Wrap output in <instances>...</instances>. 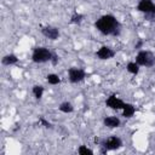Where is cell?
I'll use <instances>...</instances> for the list:
<instances>
[{
    "instance_id": "277c9868",
    "label": "cell",
    "mask_w": 155,
    "mask_h": 155,
    "mask_svg": "<svg viewBox=\"0 0 155 155\" xmlns=\"http://www.w3.org/2000/svg\"><path fill=\"white\" fill-rule=\"evenodd\" d=\"M124 143L122 139L117 136H110L105 139L102 140V148L103 151H113V150H117L120 148H122Z\"/></svg>"
},
{
    "instance_id": "4fadbf2b",
    "label": "cell",
    "mask_w": 155,
    "mask_h": 155,
    "mask_svg": "<svg viewBox=\"0 0 155 155\" xmlns=\"http://www.w3.org/2000/svg\"><path fill=\"white\" fill-rule=\"evenodd\" d=\"M58 110L61 113H64V114H70V113L74 111V105L68 101L67 102H62L59 104V107H58Z\"/></svg>"
},
{
    "instance_id": "ba28073f",
    "label": "cell",
    "mask_w": 155,
    "mask_h": 155,
    "mask_svg": "<svg viewBox=\"0 0 155 155\" xmlns=\"http://www.w3.org/2000/svg\"><path fill=\"white\" fill-rule=\"evenodd\" d=\"M137 11L144 15L155 13V4L151 0H139L137 4Z\"/></svg>"
},
{
    "instance_id": "5bb4252c",
    "label": "cell",
    "mask_w": 155,
    "mask_h": 155,
    "mask_svg": "<svg viewBox=\"0 0 155 155\" xmlns=\"http://www.w3.org/2000/svg\"><path fill=\"white\" fill-rule=\"evenodd\" d=\"M44 92H45V88L41 85H34L31 87V93H33L35 99H41L44 96Z\"/></svg>"
},
{
    "instance_id": "2e32d148",
    "label": "cell",
    "mask_w": 155,
    "mask_h": 155,
    "mask_svg": "<svg viewBox=\"0 0 155 155\" xmlns=\"http://www.w3.org/2000/svg\"><path fill=\"white\" fill-rule=\"evenodd\" d=\"M46 81L50 84V85H59L61 84V78H59V75H57V74H54V73H51V74H47V76H46Z\"/></svg>"
},
{
    "instance_id": "ffe728a7",
    "label": "cell",
    "mask_w": 155,
    "mask_h": 155,
    "mask_svg": "<svg viewBox=\"0 0 155 155\" xmlns=\"http://www.w3.org/2000/svg\"><path fill=\"white\" fill-rule=\"evenodd\" d=\"M144 18L149 22H155V13H150V15H144Z\"/></svg>"
},
{
    "instance_id": "d6986e66",
    "label": "cell",
    "mask_w": 155,
    "mask_h": 155,
    "mask_svg": "<svg viewBox=\"0 0 155 155\" xmlns=\"http://www.w3.org/2000/svg\"><path fill=\"white\" fill-rule=\"evenodd\" d=\"M39 121H40L41 126H44V127H46V128H51V127H52L51 122H48V121H47L45 117H40V119H39Z\"/></svg>"
},
{
    "instance_id": "3957f363",
    "label": "cell",
    "mask_w": 155,
    "mask_h": 155,
    "mask_svg": "<svg viewBox=\"0 0 155 155\" xmlns=\"http://www.w3.org/2000/svg\"><path fill=\"white\" fill-rule=\"evenodd\" d=\"M136 62L139 64V67L151 68L155 65V54L149 50H140L136 54Z\"/></svg>"
},
{
    "instance_id": "8992f818",
    "label": "cell",
    "mask_w": 155,
    "mask_h": 155,
    "mask_svg": "<svg viewBox=\"0 0 155 155\" xmlns=\"http://www.w3.org/2000/svg\"><path fill=\"white\" fill-rule=\"evenodd\" d=\"M124 104H125V102L121 98H119L116 94H110L105 99V107H108L109 109H113V110H122Z\"/></svg>"
},
{
    "instance_id": "5b68a950",
    "label": "cell",
    "mask_w": 155,
    "mask_h": 155,
    "mask_svg": "<svg viewBox=\"0 0 155 155\" xmlns=\"http://www.w3.org/2000/svg\"><path fill=\"white\" fill-rule=\"evenodd\" d=\"M85 78H86V71L82 68L71 67L68 69V79L71 84H79L84 81Z\"/></svg>"
},
{
    "instance_id": "6da1fadb",
    "label": "cell",
    "mask_w": 155,
    "mask_h": 155,
    "mask_svg": "<svg viewBox=\"0 0 155 155\" xmlns=\"http://www.w3.org/2000/svg\"><path fill=\"white\" fill-rule=\"evenodd\" d=\"M94 27L101 34L107 36H117L121 33V28H122L119 19L110 13L103 15L98 19H96Z\"/></svg>"
},
{
    "instance_id": "9c48e42d",
    "label": "cell",
    "mask_w": 155,
    "mask_h": 155,
    "mask_svg": "<svg viewBox=\"0 0 155 155\" xmlns=\"http://www.w3.org/2000/svg\"><path fill=\"white\" fill-rule=\"evenodd\" d=\"M115 56V51L109 47V46H101L97 51H96V57L101 61H108V59H111L113 57Z\"/></svg>"
},
{
    "instance_id": "7c38bea8",
    "label": "cell",
    "mask_w": 155,
    "mask_h": 155,
    "mask_svg": "<svg viewBox=\"0 0 155 155\" xmlns=\"http://www.w3.org/2000/svg\"><path fill=\"white\" fill-rule=\"evenodd\" d=\"M17 62H18V58H17V56L13 54V53H8V54H6V56H4V57L1 58V64H2V65H6V67L13 65V64H16Z\"/></svg>"
},
{
    "instance_id": "7a4b0ae2",
    "label": "cell",
    "mask_w": 155,
    "mask_h": 155,
    "mask_svg": "<svg viewBox=\"0 0 155 155\" xmlns=\"http://www.w3.org/2000/svg\"><path fill=\"white\" fill-rule=\"evenodd\" d=\"M52 56H53V53L47 47L39 46V47H35L33 50L31 61L34 63H46V62H51Z\"/></svg>"
},
{
    "instance_id": "8fae6325",
    "label": "cell",
    "mask_w": 155,
    "mask_h": 155,
    "mask_svg": "<svg viewBox=\"0 0 155 155\" xmlns=\"http://www.w3.org/2000/svg\"><path fill=\"white\" fill-rule=\"evenodd\" d=\"M134 114H136V107L132 103H125L122 107V116L126 119H130Z\"/></svg>"
},
{
    "instance_id": "9a60e30c",
    "label": "cell",
    "mask_w": 155,
    "mask_h": 155,
    "mask_svg": "<svg viewBox=\"0 0 155 155\" xmlns=\"http://www.w3.org/2000/svg\"><path fill=\"white\" fill-rule=\"evenodd\" d=\"M139 64L134 61V62H128L127 63V65H126V70L130 73V74H132V75H137L138 73H139Z\"/></svg>"
},
{
    "instance_id": "52a82bcc",
    "label": "cell",
    "mask_w": 155,
    "mask_h": 155,
    "mask_svg": "<svg viewBox=\"0 0 155 155\" xmlns=\"http://www.w3.org/2000/svg\"><path fill=\"white\" fill-rule=\"evenodd\" d=\"M41 34H42L45 38H47V39H50V40H52V41L57 40V39L61 36L59 29H58L57 27H54V25H44V27L41 28Z\"/></svg>"
},
{
    "instance_id": "e0dca14e",
    "label": "cell",
    "mask_w": 155,
    "mask_h": 155,
    "mask_svg": "<svg viewBox=\"0 0 155 155\" xmlns=\"http://www.w3.org/2000/svg\"><path fill=\"white\" fill-rule=\"evenodd\" d=\"M82 21H84V15L78 13V12L73 13L71 17H70V23L71 24H80Z\"/></svg>"
},
{
    "instance_id": "30bf717a",
    "label": "cell",
    "mask_w": 155,
    "mask_h": 155,
    "mask_svg": "<svg viewBox=\"0 0 155 155\" xmlns=\"http://www.w3.org/2000/svg\"><path fill=\"white\" fill-rule=\"evenodd\" d=\"M103 125L107 128H117L121 126V120L117 116L110 115V116H105L103 119Z\"/></svg>"
},
{
    "instance_id": "7402d4cb",
    "label": "cell",
    "mask_w": 155,
    "mask_h": 155,
    "mask_svg": "<svg viewBox=\"0 0 155 155\" xmlns=\"http://www.w3.org/2000/svg\"><path fill=\"white\" fill-rule=\"evenodd\" d=\"M142 45H143V41H142V40H139V41L134 45V48H140V46H142Z\"/></svg>"
},
{
    "instance_id": "44dd1931",
    "label": "cell",
    "mask_w": 155,
    "mask_h": 155,
    "mask_svg": "<svg viewBox=\"0 0 155 155\" xmlns=\"http://www.w3.org/2000/svg\"><path fill=\"white\" fill-rule=\"evenodd\" d=\"M58 61H59V57H58L57 54H54V53H53V56H52V59H51V63H52L53 65H56V64L58 63Z\"/></svg>"
},
{
    "instance_id": "ac0fdd59",
    "label": "cell",
    "mask_w": 155,
    "mask_h": 155,
    "mask_svg": "<svg viewBox=\"0 0 155 155\" xmlns=\"http://www.w3.org/2000/svg\"><path fill=\"white\" fill-rule=\"evenodd\" d=\"M78 154H80V155H92L93 150L90 149L87 145H80L78 148Z\"/></svg>"
}]
</instances>
